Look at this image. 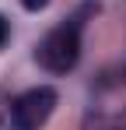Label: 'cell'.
Returning a JSON list of instances; mask_svg holds the SVG:
<instances>
[{"instance_id":"obj_1","label":"cell","mask_w":126,"mask_h":130,"mask_svg":"<svg viewBox=\"0 0 126 130\" xmlns=\"http://www.w3.org/2000/svg\"><path fill=\"white\" fill-rule=\"evenodd\" d=\"M81 32H84V14H74L63 25H56L53 32H46V39L35 49L39 60L49 74H67L81 56Z\"/></svg>"},{"instance_id":"obj_2","label":"cell","mask_w":126,"mask_h":130,"mask_svg":"<svg viewBox=\"0 0 126 130\" xmlns=\"http://www.w3.org/2000/svg\"><path fill=\"white\" fill-rule=\"evenodd\" d=\"M56 109V91L49 85L28 88L25 95H18L11 102V116H7V130H42L46 120Z\"/></svg>"},{"instance_id":"obj_3","label":"cell","mask_w":126,"mask_h":130,"mask_svg":"<svg viewBox=\"0 0 126 130\" xmlns=\"http://www.w3.org/2000/svg\"><path fill=\"white\" fill-rule=\"evenodd\" d=\"M7 35H11V25H7V18L0 14V49H4V42H7Z\"/></svg>"},{"instance_id":"obj_4","label":"cell","mask_w":126,"mask_h":130,"mask_svg":"<svg viewBox=\"0 0 126 130\" xmlns=\"http://www.w3.org/2000/svg\"><path fill=\"white\" fill-rule=\"evenodd\" d=\"M46 4H49V0H21V7H25V11H42Z\"/></svg>"}]
</instances>
